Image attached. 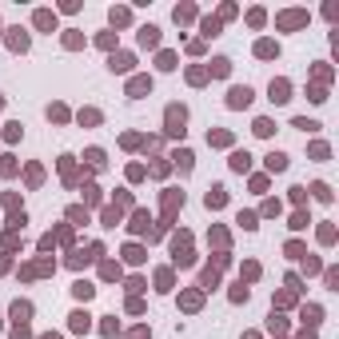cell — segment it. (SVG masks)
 I'll return each mask as SVG.
<instances>
[{
  "mask_svg": "<svg viewBox=\"0 0 339 339\" xmlns=\"http://www.w3.org/2000/svg\"><path fill=\"white\" fill-rule=\"evenodd\" d=\"M183 124H188V112L183 108H168V136H183Z\"/></svg>",
  "mask_w": 339,
  "mask_h": 339,
  "instance_id": "obj_1",
  "label": "cell"
},
{
  "mask_svg": "<svg viewBox=\"0 0 339 339\" xmlns=\"http://www.w3.org/2000/svg\"><path fill=\"white\" fill-rule=\"evenodd\" d=\"M248 104H252V88H248V84L228 92V108H248Z\"/></svg>",
  "mask_w": 339,
  "mask_h": 339,
  "instance_id": "obj_2",
  "label": "cell"
},
{
  "mask_svg": "<svg viewBox=\"0 0 339 339\" xmlns=\"http://www.w3.org/2000/svg\"><path fill=\"white\" fill-rule=\"evenodd\" d=\"M8 48L12 52H24L28 48V32H24V28H8Z\"/></svg>",
  "mask_w": 339,
  "mask_h": 339,
  "instance_id": "obj_3",
  "label": "cell"
},
{
  "mask_svg": "<svg viewBox=\"0 0 339 339\" xmlns=\"http://www.w3.org/2000/svg\"><path fill=\"white\" fill-rule=\"evenodd\" d=\"M287 92H291V84H287V80H271V100H275V104H287V100H291Z\"/></svg>",
  "mask_w": 339,
  "mask_h": 339,
  "instance_id": "obj_4",
  "label": "cell"
},
{
  "mask_svg": "<svg viewBox=\"0 0 339 339\" xmlns=\"http://www.w3.org/2000/svg\"><path fill=\"white\" fill-rule=\"evenodd\" d=\"M144 92H152V80L148 76H132L128 80V96H144Z\"/></svg>",
  "mask_w": 339,
  "mask_h": 339,
  "instance_id": "obj_5",
  "label": "cell"
},
{
  "mask_svg": "<svg viewBox=\"0 0 339 339\" xmlns=\"http://www.w3.org/2000/svg\"><path fill=\"white\" fill-rule=\"evenodd\" d=\"M140 44H144V48H156V44H160V28H156V24L140 28Z\"/></svg>",
  "mask_w": 339,
  "mask_h": 339,
  "instance_id": "obj_6",
  "label": "cell"
},
{
  "mask_svg": "<svg viewBox=\"0 0 339 339\" xmlns=\"http://www.w3.org/2000/svg\"><path fill=\"white\" fill-rule=\"evenodd\" d=\"M108 68H112V72H128V68H132V56H128V52H112Z\"/></svg>",
  "mask_w": 339,
  "mask_h": 339,
  "instance_id": "obj_7",
  "label": "cell"
},
{
  "mask_svg": "<svg viewBox=\"0 0 339 339\" xmlns=\"http://www.w3.org/2000/svg\"><path fill=\"white\" fill-rule=\"evenodd\" d=\"M228 72H232V60L228 56H215L211 60V76H228Z\"/></svg>",
  "mask_w": 339,
  "mask_h": 339,
  "instance_id": "obj_8",
  "label": "cell"
},
{
  "mask_svg": "<svg viewBox=\"0 0 339 339\" xmlns=\"http://www.w3.org/2000/svg\"><path fill=\"white\" fill-rule=\"evenodd\" d=\"M36 28H44V32H52V28H56V16H52L48 8H40V12H36Z\"/></svg>",
  "mask_w": 339,
  "mask_h": 339,
  "instance_id": "obj_9",
  "label": "cell"
},
{
  "mask_svg": "<svg viewBox=\"0 0 339 339\" xmlns=\"http://www.w3.org/2000/svg\"><path fill=\"white\" fill-rule=\"evenodd\" d=\"M232 168L235 172H248L252 168V156H248V152H232Z\"/></svg>",
  "mask_w": 339,
  "mask_h": 339,
  "instance_id": "obj_10",
  "label": "cell"
},
{
  "mask_svg": "<svg viewBox=\"0 0 339 339\" xmlns=\"http://www.w3.org/2000/svg\"><path fill=\"white\" fill-rule=\"evenodd\" d=\"M267 168H271V172H284V168H287V156H284V152H271V156H267Z\"/></svg>",
  "mask_w": 339,
  "mask_h": 339,
  "instance_id": "obj_11",
  "label": "cell"
},
{
  "mask_svg": "<svg viewBox=\"0 0 339 339\" xmlns=\"http://www.w3.org/2000/svg\"><path fill=\"white\" fill-rule=\"evenodd\" d=\"M275 52H280V48H275L271 40H260V44H256V56H263V60H271Z\"/></svg>",
  "mask_w": 339,
  "mask_h": 339,
  "instance_id": "obj_12",
  "label": "cell"
},
{
  "mask_svg": "<svg viewBox=\"0 0 339 339\" xmlns=\"http://www.w3.org/2000/svg\"><path fill=\"white\" fill-rule=\"evenodd\" d=\"M224 200H228L224 188H211V192H208V208H224Z\"/></svg>",
  "mask_w": 339,
  "mask_h": 339,
  "instance_id": "obj_13",
  "label": "cell"
},
{
  "mask_svg": "<svg viewBox=\"0 0 339 339\" xmlns=\"http://www.w3.org/2000/svg\"><path fill=\"white\" fill-rule=\"evenodd\" d=\"M72 291H76V295H80V299H92V295H96V287H92V284H88V280H80V284H76V287H72Z\"/></svg>",
  "mask_w": 339,
  "mask_h": 339,
  "instance_id": "obj_14",
  "label": "cell"
},
{
  "mask_svg": "<svg viewBox=\"0 0 339 339\" xmlns=\"http://www.w3.org/2000/svg\"><path fill=\"white\" fill-rule=\"evenodd\" d=\"M72 331H88V312H72Z\"/></svg>",
  "mask_w": 339,
  "mask_h": 339,
  "instance_id": "obj_15",
  "label": "cell"
},
{
  "mask_svg": "<svg viewBox=\"0 0 339 339\" xmlns=\"http://www.w3.org/2000/svg\"><path fill=\"white\" fill-rule=\"evenodd\" d=\"M12 315H16V323H28V315H32V307H28V303H16V307H12Z\"/></svg>",
  "mask_w": 339,
  "mask_h": 339,
  "instance_id": "obj_16",
  "label": "cell"
},
{
  "mask_svg": "<svg viewBox=\"0 0 339 339\" xmlns=\"http://www.w3.org/2000/svg\"><path fill=\"white\" fill-rule=\"evenodd\" d=\"M192 16H196V8H192V4H180V8H176V24H183V20H192Z\"/></svg>",
  "mask_w": 339,
  "mask_h": 339,
  "instance_id": "obj_17",
  "label": "cell"
},
{
  "mask_svg": "<svg viewBox=\"0 0 339 339\" xmlns=\"http://www.w3.org/2000/svg\"><path fill=\"white\" fill-rule=\"evenodd\" d=\"M132 232H148V211H136L132 215Z\"/></svg>",
  "mask_w": 339,
  "mask_h": 339,
  "instance_id": "obj_18",
  "label": "cell"
},
{
  "mask_svg": "<svg viewBox=\"0 0 339 339\" xmlns=\"http://www.w3.org/2000/svg\"><path fill=\"white\" fill-rule=\"evenodd\" d=\"M128 20H132L128 8H112V24H128Z\"/></svg>",
  "mask_w": 339,
  "mask_h": 339,
  "instance_id": "obj_19",
  "label": "cell"
},
{
  "mask_svg": "<svg viewBox=\"0 0 339 339\" xmlns=\"http://www.w3.org/2000/svg\"><path fill=\"white\" fill-rule=\"evenodd\" d=\"M124 260H128V263H140V260H144V252L132 243V248H124Z\"/></svg>",
  "mask_w": 339,
  "mask_h": 339,
  "instance_id": "obj_20",
  "label": "cell"
},
{
  "mask_svg": "<svg viewBox=\"0 0 339 339\" xmlns=\"http://www.w3.org/2000/svg\"><path fill=\"white\" fill-rule=\"evenodd\" d=\"M200 32H204V36H215V32H220V20H204Z\"/></svg>",
  "mask_w": 339,
  "mask_h": 339,
  "instance_id": "obj_21",
  "label": "cell"
},
{
  "mask_svg": "<svg viewBox=\"0 0 339 339\" xmlns=\"http://www.w3.org/2000/svg\"><path fill=\"white\" fill-rule=\"evenodd\" d=\"M303 20H307V16H303V12H287V16H284V20H280V24H287V28H295V24H303Z\"/></svg>",
  "mask_w": 339,
  "mask_h": 339,
  "instance_id": "obj_22",
  "label": "cell"
},
{
  "mask_svg": "<svg viewBox=\"0 0 339 339\" xmlns=\"http://www.w3.org/2000/svg\"><path fill=\"white\" fill-rule=\"evenodd\" d=\"M160 68H164V72L176 68V56H172V52H160Z\"/></svg>",
  "mask_w": 339,
  "mask_h": 339,
  "instance_id": "obj_23",
  "label": "cell"
},
{
  "mask_svg": "<svg viewBox=\"0 0 339 339\" xmlns=\"http://www.w3.org/2000/svg\"><path fill=\"white\" fill-rule=\"evenodd\" d=\"M275 128H271V120H256V136H271Z\"/></svg>",
  "mask_w": 339,
  "mask_h": 339,
  "instance_id": "obj_24",
  "label": "cell"
},
{
  "mask_svg": "<svg viewBox=\"0 0 339 339\" xmlns=\"http://www.w3.org/2000/svg\"><path fill=\"white\" fill-rule=\"evenodd\" d=\"M208 144H220V148H224V144H232V136H228V132H211Z\"/></svg>",
  "mask_w": 339,
  "mask_h": 339,
  "instance_id": "obj_25",
  "label": "cell"
},
{
  "mask_svg": "<svg viewBox=\"0 0 339 339\" xmlns=\"http://www.w3.org/2000/svg\"><path fill=\"white\" fill-rule=\"evenodd\" d=\"M88 164H92V168H100V164H104V152H100V148H92V152H88Z\"/></svg>",
  "mask_w": 339,
  "mask_h": 339,
  "instance_id": "obj_26",
  "label": "cell"
},
{
  "mask_svg": "<svg viewBox=\"0 0 339 339\" xmlns=\"http://www.w3.org/2000/svg\"><path fill=\"white\" fill-rule=\"evenodd\" d=\"M176 164H180L183 172H188V168H192V152H188V148H183V152H180V156H176Z\"/></svg>",
  "mask_w": 339,
  "mask_h": 339,
  "instance_id": "obj_27",
  "label": "cell"
},
{
  "mask_svg": "<svg viewBox=\"0 0 339 339\" xmlns=\"http://www.w3.org/2000/svg\"><path fill=\"white\" fill-rule=\"evenodd\" d=\"M80 124H100V112H92V108L80 112Z\"/></svg>",
  "mask_w": 339,
  "mask_h": 339,
  "instance_id": "obj_28",
  "label": "cell"
},
{
  "mask_svg": "<svg viewBox=\"0 0 339 339\" xmlns=\"http://www.w3.org/2000/svg\"><path fill=\"white\" fill-rule=\"evenodd\" d=\"M183 307H188V312H196V307H200V295H196V291H188V295H183Z\"/></svg>",
  "mask_w": 339,
  "mask_h": 339,
  "instance_id": "obj_29",
  "label": "cell"
},
{
  "mask_svg": "<svg viewBox=\"0 0 339 339\" xmlns=\"http://www.w3.org/2000/svg\"><path fill=\"white\" fill-rule=\"evenodd\" d=\"M156 284H160V291H168V287H172V271H160V275H156Z\"/></svg>",
  "mask_w": 339,
  "mask_h": 339,
  "instance_id": "obj_30",
  "label": "cell"
},
{
  "mask_svg": "<svg viewBox=\"0 0 339 339\" xmlns=\"http://www.w3.org/2000/svg\"><path fill=\"white\" fill-rule=\"evenodd\" d=\"M48 116H52V120H68V108H60V104H52V108H48Z\"/></svg>",
  "mask_w": 339,
  "mask_h": 339,
  "instance_id": "obj_31",
  "label": "cell"
},
{
  "mask_svg": "<svg viewBox=\"0 0 339 339\" xmlns=\"http://www.w3.org/2000/svg\"><path fill=\"white\" fill-rule=\"evenodd\" d=\"M312 192H315V200H323V204L331 200V192H327V183H315V188H312Z\"/></svg>",
  "mask_w": 339,
  "mask_h": 339,
  "instance_id": "obj_32",
  "label": "cell"
},
{
  "mask_svg": "<svg viewBox=\"0 0 339 339\" xmlns=\"http://www.w3.org/2000/svg\"><path fill=\"white\" fill-rule=\"evenodd\" d=\"M188 80H192V84H204V80H208V72H204V68H192V72H188Z\"/></svg>",
  "mask_w": 339,
  "mask_h": 339,
  "instance_id": "obj_33",
  "label": "cell"
},
{
  "mask_svg": "<svg viewBox=\"0 0 339 339\" xmlns=\"http://www.w3.org/2000/svg\"><path fill=\"white\" fill-rule=\"evenodd\" d=\"M44 339H60V335H44Z\"/></svg>",
  "mask_w": 339,
  "mask_h": 339,
  "instance_id": "obj_34",
  "label": "cell"
},
{
  "mask_svg": "<svg viewBox=\"0 0 339 339\" xmlns=\"http://www.w3.org/2000/svg\"><path fill=\"white\" fill-rule=\"evenodd\" d=\"M0 104H4V96H0Z\"/></svg>",
  "mask_w": 339,
  "mask_h": 339,
  "instance_id": "obj_35",
  "label": "cell"
}]
</instances>
